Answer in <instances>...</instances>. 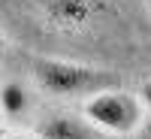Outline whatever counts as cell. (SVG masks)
I'll list each match as a JSON object with an SVG mask.
<instances>
[{
	"label": "cell",
	"instance_id": "obj_1",
	"mask_svg": "<svg viewBox=\"0 0 151 139\" xmlns=\"http://www.w3.org/2000/svg\"><path fill=\"white\" fill-rule=\"evenodd\" d=\"M27 70L40 91L64 100H85L103 88L121 85V76L112 70L76 64V60H64V58H45V55H30Z\"/></svg>",
	"mask_w": 151,
	"mask_h": 139
},
{
	"label": "cell",
	"instance_id": "obj_2",
	"mask_svg": "<svg viewBox=\"0 0 151 139\" xmlns=\"http://www.w3.org/2000/svg\"><path fill=\"white\" fill-rule=\"evenodd\" d=\"M82 115L94 124L100 133H136L139 124L145 118V106L139 94H130L124 91L121 85L115 88H103L91 97H85V106H82Z\"/></svg>",
	"mask_w": 151,
	"mask_h": 139
},
{
	"label": "cell",
	"instance_id": "obj_3",
	"mask_svg": "<svg viewBox=\"0 0 151 139\" xmlns=\"http://www.w3.org/2000/svg\"><path fill=\"white\" fill-rule=\"evenodd\" d=\"M45 21L58 30H82L94 18L91 0H45L42 3Z\"/></svg>",
	"mask_w": 151,
	"mask_h": 139
},
{
	"label": "cell",
	"instance_id": "obj_4",
	"mask_svg": "<svg viewBox=\"0 0 151 139\" xmlns=\"http://www.w3.org/2000/svg\"><path fill=\"white\" fill-rule=\"evenodd\" d=\"M36 133L52 136V139H91L100 130L85 115H52V118H45L40 127H36Z\"/></svg>",
	"mask_w": 151,
	"mask_h": 139
},
{
	"label": "cell",
	"instance_id": "obj_5",
	"mask_svg": "<svg viewBox=\"0 0 151 139\" xmlns=\"http://www.w3.org/2000/svg\"><path fill=\"white\" fill-rule=\"evenodd\" d=\"M27 109H30V94L24 88V82L18 79L0 82V112L6 118H21Z\"/></svg>",
	"mask_w": 151,
	"mask_h": 139
},
{
	"label": "cell",
	"instance_id": "obj_6",
	"mask_svg": "<svg viewBox=\"0 0 151 139\" xmlns=\"http://www.w3.org/2000/svg\"><path fill=\"white\" fill-rule=\"evenodd\" d=\"M139 100H142V106H145V109H151V79L142 82V88H139Z\"/></svg>",
	"mask_w": 151,
	"mask_h": 139
},
{
	"label": "cell",
	"instance_id": "obj_7",
	"mask_svg": "<svg viewBox=\"0 0 151 139\" xmlns=\"http://www.w3.org/2000/svg\"><path fill=\"white\" fill-rule=\"evenodd\" d=\"M139 130H142L145 136H151V118H142V124H139Z\"/></svg>",
	"mask_w": 151,
	"mask_h": 139
},
{
	"label": "cell",
	"instance_id": "obj_8",
	"mask_svg": "<svg viewBox=\"0 0 151 139\" xmlns=\"http://www.w3.org/2000/svg\"><path fill=\"white\" fill-rule=\"evenodd\" d=\"M3 55H6V36H3V30H0V60H3Z\"/></svg>",
	"mask_w": 151,
	"mask_h": 139
},
{
	"label": "cell",
	"instance_id": "obj_9",
	"mask_svg": "<svg viewBox=\"0 0 151 139\" xmlns=\"http://www.w3.org/2000/svg\"><path fill=\"white\" fill-rule=\"evenodd\" d=\"M145 3H148V12H151V0H145Z\"/></svg>",
	"mask_w": 151,
	"mask_h": 139
}]
</instances>
